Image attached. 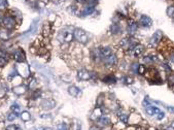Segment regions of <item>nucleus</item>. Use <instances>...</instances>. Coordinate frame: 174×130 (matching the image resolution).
Returning a JSON list of instances; mask_svg holds the SVG:
<instances>
[{
    "label": "nucleus",
    "instance_id": "obj_23",
    "mask_svg": "<svg viewBox=\"0 0 174 130\" xmlns=\"http://www.w3.org/2000/svg\"><path fill=\"white\" fill-rule=\"evenodd\" d=\"M7 92V88L5 85H1L0 86V98H3Z\"/></svg>",
    "mask_w": 174,
    "mask_h": 130
},
{
    "label": "nucleus",
    "instance_id": "obj_15",
    "mask_svg": "<svg viewBox=\"0 0 174 130\" xmlns=\"http://www.w3.org/2000/svg\"><path fill=\"white\" fill-rule=\"evenodd\" d=\"M110 123H111V121L108 117H100L98 119V124L102 127H107L110 125Z\"/></svg>",
    "mask_w": 174,
    "mask_h": 130
},
{
    "label": "nucleus",
    "instance_id": "obj_42",
    "mask_svg": "<svg viewBox=\"0 0 174 130\" xmlns=\"http://www.w3.org/2000/svg\"><path fill=\"white\" fill-rule=\"evenodd\" d=\"M167 110L170 111V113H174V107H167Z\"/></svg>",
    "mask_w": 174,
    "mask_h": 130
},
{
    "label": "nucleus",
    "instance_id": "obj_39",
    "mask_svg": "<svg viewBox=\"0 0 174 130\" xmlns=\"http://www.w3.org/2000/svg\"><path fill=\"white\" fill-rule=\"evenodd\" d=\"M35 85H36V81H35V80H32L31 84H29V88H30V89H33V88L35 87Z\"/></svg>",
    "mask_w": 174,
    "mask_h": 130
},
{
    "label": "nucleus",
    "instance_id": "obj_30",
    "mask_svg": "<svg viewBox=\"0 0 174 130\" xmlns=\"http://www.w3.org/2000/svg\"><path fill=\"white\" fill-rule=\"evenodd\" d=\"M7 0H0V10H4L5 7L7 6Z\"/></svg>",
    "mask_w": 174,
    "mask_h": 130
},
{
    "label": "nucleus",
    "instance_id": "obj_27",
    "mask_svg": "<svg viewBox=\"0 0 174 130\" xmlns=\"http://www.w3.org/2000/svg\"><path fill=\"white\" fill-rule=\"evenodd\" d=\"M57 130H68V126L66 123H60L57 126Z\"/></svg>",
    "mask_w": 174,
    "mask_h": 130
},
{
    "label": "nucleus",
    "instance_id": "obj_44",
    "mask_svg": "<svg viewBox=\"0 0 174 130\" xmlns=\"http://www.w3.org/2000/svg\"><path fill=\"white\" fill-rule=\"evenodd\" d=\"M0 24H1V15H0Z\"/></svg>",
    "mask_w": 174,
    "mask_h": 130
},
{
    "label": "nucleus",
    "instance_id": "obj_37",
    "mask_svg": "<svg viewBox=\"0 0 174 130\" xmlns=\"http://www.w3.org/2000/svg\"><path fill=\"white\" fill-rule=\"evenodd\" d=\"M40 96V91H38V90H36L34 93H33V95H32V99H36L38 98Z\"/></svg>",
    "mask_w": 174,
    "mask_h": 130
},
{
    "label": "nucleus",
    "instance_id": "obj_35",
    "mask_svg": "<svg viewBox=\"0 0 174 130\" xmlns=\"http://www.w3.org/2000/svg\"><path fill=\"white\" fill-rule=\"evenodd\" d=\"M138 73L139 74H144L145 73V67L143 65H139V67H138Z\"/></svg>",
    "mask_w": 174,
    "mask_h": 130
},
{
    "label": "nucleus",
    "instance_id": "obj_31",
    "mask_svg": "<svg viewBox=\"0 0 174 130\" xmlns=\"http://www.w3.org/2000/svg\"><path fill=\"white\" fill-rule=\"evenodd\" d=\"M6 130H22V128L18 125H10L6 127Z\"/></svg>",
    "mask_w": 174,
    "mask_h": 130
},
{
    "label": "nucleus",
    "instance_id": "obj_14",
    "mask_svg": "<svg viewBox=\"0 0 174 130\" xmlns=\"http://www.w3.org/2000/svg\"><path fill=\"white\" fill-rule=\"evenodd\" d=\"M138 30V24L136 22H130L128 25V33L129 35H134Z\"/></svg>",
    "mask_w": 174,
    "mask_h": 130
},
{
    "label": "nucleus",
    "instance_id": "obj_1",
    "mask_svg": "<svg viewBox=\"0 0 174 130\" xmlns=\"http://www.w3.org/2000/svg\"><path fill=\"white\" fill-rule=\"evenodd\" d=\"M143 104H144L145 111L148 116L156 117L157 118V120H163L165 118V114L163 113V111H162L161 110H159L157 107H155V105H152L148 100L143 101Z\"/></svg>",
    "mask_w": 174,
    "mask_h": 130
},
{
    "label": "nucleus",
    "instance_id": "obj_18",
    "mask_svg": "<svg viewBox=\"0 0 174 130\" xmlns=\"http://www.w3.org/2000/svg\"><path fill=\"white\" fill-rule=\"evenodd\" d=\"M27 91V88L26 86H22V85H20V86H17L14 88V93L17 95H22L24 94Z\"/></svg>",
    "mask_w": 174,
    "mask_h": 130
},
{
    "label": "nucleus",
    "instance_id": "obj_20",
    "mask_svg": "<svg viewBox=\"0 0 174 130\" xmlns=\"http://www.w3.org/2000/svg\"><path fill=\"white\" fill-rule=\"evenodd\" d=\"M10 37V33L5 29H1L0 30V39L1 40H7L8 38Z\"/></svg>",
    "mask_w": 174,
    "mask_h": 130
},
{
    "label": "nucleus",
    "instance_id": "obj_34",
    "mask_svg": "<svg viewBox=\"0 0 174 130\" xmlns=\"http://www.w3.org/2000/svg\"><path fill=\"white\" fill-rule=\"evenodd\" d=\"M138 67H139V64H138V63H134V64L132 65V67H131L132 71H133L134 73H138Z\"/></svg>",
    "mask_w": 174,
    "mask_h": 130
},
{
    "label": "nucleus",
    "instance_id": "obj_2",
    "mask_svg": "<svg viewBox=\"0 0 174 130\" xmlns=\"http://www.w3.org/2000/svg\"><path fill=\"white\" fill-rule=\"evenodd\" d=\"M73 31L71 30L69 27H66L63 30H61V32L59 33V40L60 41H64V42H70L73 39Z\"/></svg>",
    "mask_w": 174,
    "mask_h": 130
},
{
    "label": "nucleus",
    "instance_id": "obj_24",
    "mask_svg": "<svg viewBox=\"0 0 174 130\" xmlns=\"http://www.w3.org/2000/svg\"><path fill=\"white\" fill-rule=\"evenodd\" d=\"M11 111H13V113L19 115V114L21 113V107H20L19 104L14 103V104L11 105Z\"/></svg>",
    "mask_w": 174,
    "mask_h": 130
},
{
    "label": "nucleus",
    "instance_id": "obj_11",
    "mask_svg": "<svg viewBox=\"0 0 174 130\" xmlns=\"http://www.w3.org/2000/svg\"><path fill=\"white\" fill-rule=\"evenodd\" d=\"M14 59L19 63L25 62V54H24V52L21 49H18L14 53Z\"/></svg>",
    "mask_w": 174,
    "mask_h": 130
},
{
    "label": "nucleus",
    "instance_id": "obj_29",
    "mask_svg": "<svg viewBox=\"0 0 174 130\" xmlns=\"http://www.w3.org/2000/svg\"><path fill=\"white\" fill-rule=\"evenodd\" d=\"M168 67H169L170 70L174 71V57H172V58L169 60V62H168Z\"/></svg>",
    "mask_w": 174,
    "mask_h": 130
},
{
    "label": "nucleus",
    "instance_id": "obj_46",
    "mask_svg": "<svg viewBox=\"0 0 174 130\" xmlns=\"http://www.w3.org/2000/svg\"><path fill=\"white\" fill-rule=\"evenodd\" d=\"M173 92H174V89H173Z\"/></svg>",
    "mask_w": 174,
    "mask_h": 130
},
{
    "label": "nucleus",
    "instance_id": "obj_3",
    "mask_svg": "<svg viewBox=\"0 0 174 130\" xmlns=\"http://www.w3.org/2000/svg\"><path fill=\"white\" fill-rule=\"evenodd\" d=\"M73 36L77 41L80 42V44H87L89 40V36H88V34H87V32L85 31V30H83L80 28L74 29Z\"/></svg>",
    "mask_w": 174,
    "mask_h": 130
},
{
    "label": "nucleus",
    "instance_id": "obj_36",
    "mask_svg": "<svg viewBox=\"0 0 174 130\" xmlns=\"http://www.w3.org/2000/svg\"><path fill=\"white\" fill-rule=\"evenodd\" d=\"M165 130H174V121L168 124V125L165 127Z\"/></svg>",
    "mask_w": 174,
    "mask_h": 130
},
{
    "label": "nucleus",
    "instance_id": "obj_28",
    "mask_svg": "<svg viewBox=\"0 0 174 130\" xmlns=\"http://www.w3.org/2000/svg\"><path fill=\"white\" fill-rule=\"evenodd\" d=\"M167 15L171 18H174V6H169L167 8Z\"/></svg>",
    "mask_w": 174,
    "mask_h": 130
},
{
    "label": "nucleus",
    "instance_id": "obj_17",
    "mask_svg": "<svg viewBox=\"0 0 174 130\" xmlns=\"http://www.w3.org/2000/svg\"><path fill=\"white\" fill-rule=\"evenodd\" d=\"M94 10H95L94 4H89L87 5V6H85L83 10L82 11V15L83 16H88V15H91L93 11H94Z\"/></svg>",
    "mask_w": 174,
    "mask_h": 130
},
{
    "label": "nucleus",
    "instance_id": "obj_6",
    "mask_svg": "<svg viewBox=\"0 0 174 130\" xmlns=\"http://www.w3.org/2000/svg\"><path fill=\"white\" fill-rule=\"evenodd\" d=\"M162 37H163V33H162L161 30H157L151 38V44L152 47L158 46L160 44V41L162 40Z\"/></svg>",
    "mask_w": 174,
    "mask_h": 130
},
{
    "label": "nucleus",
    "instance_id": "obj_10",
    "mask_svg": "<svg viewBox=\"0 0 174 130\" xmlns=\"http://www.w3.org/2000/svg\"><path fill=\"white\" fill-rule=\"evenodd\" d=\"M55 105H56V102L54 99H44V100L41 102V107L46 111L52 110V108L55 107Z\"/></svg>",
    "mask_w": 174,
    "mask_h": 130
},
{
    "label": "nucleus",
    "instance_id": "obj_19",
    "mask_svg": "<svg viewBox=\"0 0 174 130\" xmlns=\"http://www.w3.org/2000/svg\"><path fill=\"white\" fill-rule=\"evenodd\" d=\"M7 63V55L3 51H0V67H3Z\"/></svg>",
    "mask_w": 174,
    "mask_h": 130
},
{
    "label": "nucleus",
    "instance_id": "obj_33",
    "mask_svg": "<svg viewBox=\"0 0 174 130\" xmlns=\"http://www.w3.org/2000/svg\"><path fill=\"white\" fill-rule=\"evenodd\" d=\"M17 117H18V115L17 114H14V113H11L10 114L7 116V120L8 121H14V120H16L17 119Z\"/></svg>",
    "mask_w": 174,
    "mask_h": 130
},
{
    "label": "nucleus",
    "instance_id": "obj_7",
    "mask_svg": "<svg viewBox=\"0 0 174 130\" xmlns=\"http://www.w3.org/2000/svg\"><path fill=\"white\" fill-rule=\"evenodd\" d=\"M77 78L79 81H88L90 78H92V73L86 69H80L77 72Z\"/></svg>",
    "mask_w": 174,
    "mask_h": 130
},
{
    "label": "nucleus",
    "instance_id": "obj_21",
    "mask_svg": "<svg viewBox=\"0 0 174 130\" xmlns=\"http://www.w3.org/2000/svg\"><path fill=\"white\" fill-rule=\"evenodd\" d=\"M103 82L106 84H115L116 83V78L115 75L110 74V75H107V77H105L103 78Z\"/></svg>",
    "mask_w": 174,
    "mask_h": 130
},
{
    "label": "nucleus",
    "instance_id": "obj_16",
    "mask_svg": "<svg viewBox=\"0 0 174 130\" xmlns=\"http://www.w3.org/2000/svg\"><path fill=\"white\" fill-rule=\"evenodd\" d=\"M101 115H102V111H101V108L98 107H96L95 110H94V111L92 113V115H91V119L94 120V121H95V120H98L99 118L102 117Z\"/></svg>",
    "mask_w": 174,
    "mask_h": 130
},
{
    "label": "nucleus",
    "instance_id": "obj_38",
    "mask_svg": "<svg viewBox=\"0 0 174 130\" xmlns=\"http://www.w3.org/2000/svg\"><path fill=\"white\" fill-rule=\"evenodd\" d=\"M33 130H53L51 127H38V128H34Z\"/></svg>",
    "mask_w": 174,
    "mask_h": 130
},
{
    "label": "nucleus",
    "instance_id": "obj_22",
    "mask_svg": "<svg viewBox=\"0 0 174 130\" xmlns=\"http://www.w3.org/2000/svg\"><path fill=\"white\" fill-rule=\"evenodd\" d=\"M110 30H111L112 34H118V33L121 32V27H119V24H112L111 27H110Z\"/></svg>",
    "mask_w": 174,
    "mask_h": 130
},
{
    "label": "nucleus",
    "instance_id": "obj_45",
    "mask_svg": "<svg viewBox=\"0 0 174 130\" xmlns=\"http://www.w3.org/2000/svg\"><path fill=\"white\" fill-rule=\"evenodd\" d=\"M103 130H111V129H110V128H107V129H103Z\"/></svg>",
    "mask_w": 174,
    "mask_h": 130
},
{
    "label": "nucleus",
    "instance_id": "obj_32",
    "mask_svg": "<svg viewBox=\"0 0 174 130\" xmlns=\"http://www.w3.org/2000/svg\"><path fill=\"white\" fill-rule=\"evenodd\" d=\"M168 83L171 87H174V73L170 74V77L168 78Z\"/></svg>",
    "mask_w": 174,
    "mask_h": 130
},
{
    "label": "nucleus",
    "instance_id": "obj_9",
    "mask_svg": "<svg viewBox=\"0 0 174 130\" xmlns=\"http://www.w3.org/2000/svg\"><path fill=\"white\" fill-rule=\"evenodd\" d=\"M139 24L141 26L145 27V28H149V27H152V20L148 16H145V15H143V16L140 17Z\"/></svg>",
    "mask_w": 174,
    "mask_h": 130
},
{
    "label": "nucleus",
    "instance_id": "obj_4",
    "mask_svg": "<svg viewBox=\"0 0 174 130\" xmlns=\"http://www.w3.org/2000/svg\"><path fill=\"white\" fill-rule=\"evenodd\" d=\"M143 51H144V47L142 44H134L133 47L129 49V53L133 57H135V58H138V57L141 56Z\"/></svg>",
    "mask_w": 174,
    "mask_h": 130
},
{
    "label": "nucleus",
    "instance_id": "obj_25",
    "mask_svg": "<svg viewBox=\"0 0 174 130\" xmlns=\"http://www.w3.org/2000/svg\"><path fill=\"white\" fill-rule=\"evenodd\" d=\"M119 120H121L123 123H125V124L128 123V121H129V115H127V114H121V115H119Z\"/></svg>",
    "mask_w": 174,
    "mask_h": 130
},
{
    "label": "nucleus",
    "instance_id": "obj_41",
    "mask_svg": "<svg viewBox=\"0 0 174 130\" xmlns=\"http://www.w3.org/2000/svg\"><path fill=\"white\" fill-rule=\"evenodd\" d=\"M88 1H89V0H77V2H79V3H83V4L87 3Z\"/></svg>",
    "mask_w": 174,
    "mask_h": 130
},
{
    "label": "nucleus",
    "instance_id": "obj_13",
    "mask_svg": "<svg viewBox=\"0 0 174 130\" xmlns=\"http://www.w3.org/2000/svg\"><path fill=\"white\" fill-rule=\"evenodd\" d=\"M111 54H112L111 48H109V47H104L99 50V55H100V58L102 60H104L106 57H108L109 55H111Z\"/></svg>",
    "mask_w": 174,
    "mask_h": 130
},
{
    "label": "nucleus",
    "instance_id": "obj_12",
    "mask_svg": "<svg viewBox=\"0 0 174 130\" xmlns=\"http://www.w3.org/2000/svg\"><path fill=\"white\" fill-rule=\"evenodd\" d=\"M68 93L70 94L71 96H73V97H80L83 94L82 90L79 88H77L76 86H70L68 88Z\"/></svg>",
    "mask_w": 174,
    "mask_h": 130
},
{
    "label": "nucleus",
    "instance_id": "obj_26",
    "mask_svg": "<svg viewBox=\"0 0 174 130\" xmlns=\"http://www.w3.org/2000/svg\"><path fill=\"white\" fill-rule=\"evenodd\" d=\"M21 118H22L23 121L27 122V121H29L30 119H31V116H30V114L28 113V111H23L22 115H21Z\"/></svg>",
    "mask_w": 174,
    "mask_h": 130
},
{
    "label": "nucleus",
    "instance_id": "obj_8",
    "mask_svg": "<svg viewBox=\"0 0 174 130\" xmlns=\"http://www.w3.org/2000/svg\"><path fill=\"white\" fill-rule=\"evenodd\" d=\"M103 61L107 67H111V66H115L116 63H118V58H116L115 54H111V55H109L108 57H106Z\"/></svg>",
    "mask_w": 174,
    "mask_h": 130
},
{
    "label": "nucleus",
    "instance_id": "obj_40",
    "mask_svg": "<svg viewBox=\"0 0 174 130\" xmlns=\"http://www.w3.org/2000/svg\"><path fill=\"white\" fill-rule=\"evenodd\" d=\"M126 83H127V84H132V83H133V78H126Z\"/></svg>",
    "mask_w": 174,
    "mask_h": 130
},
{
    "label": "nucleus",
    "instance_id": "obj_5",
    "mask_svg": "<svg viewBox=\"0 0 174 130\" xmlns=\"http://www.w3.org/2000/svg\"><path fill=\"white\" fill-rule=\"evenodd\" d=\"M2 23H3V26L5 28L8 30L14 29V26H16V20H14V17H4L2 19Z\"/></svg>",
    "mask_w": 174,
    "mask_h": 130
},
{
    "label": "nucleus",
    "instance_id": "obj_43",
    "mask_svg": "<svg viewBox=\"0 0 174 130\" xmlns=\"http://www.w3.org/2000/svg\"><path fill=\"white\" fill-rule=\"evenodd\" d=\"M90 130H99V128H97V127H92Z\"/></svg>",
    "mask_w": 174,
    "mask_h": 130
}]
</instances>
